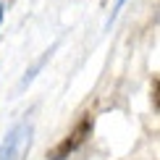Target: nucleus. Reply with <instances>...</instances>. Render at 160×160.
<instances>
[{"label": "nucleus", "mask_w": 160, "mask_h": 160, "mask_svg": "<svg viewBox=\"0 0 160 160\" xmlns=\"http://www.w3.org/2000/svg\"><path fill=\"white\" fill-rule=\"evenodd\" d=\"M21 131H24V126H18L8 134V139L0 147V160H16V147H18V139H21Z\"/></svg>", "instance_id": "f03ea898"}, {"label": "nucleus", "mask_w": 160, "mask_h": 160, "mask_svg": "<svg viewBox=\"0 0 160 160\" xmlns=\"http://www.w3.org/2000/svg\"><path fill=\"white\" fill-rule=\"evenodd\" d=\"M158 79H155V82H152V102H155V108H158Z\"/></svg>", "instance_id": "7ed1b4c3"}, {"label": "nucleus", "mask_w": 160, "mask_h": 160, "mask_svg": "<svg viewBox=\"0 0 160 160\" xmlns=\"http://www.w3.org/2000/svg\"><path fill=\"white\" fill-rule=\"evenodd\" d=\"M89 134H92V116L87 113L82 121H79L74 129H71L68 134H66L61 142H58L55 147L48 152V160H66L68 155H74V152L87 142V137H89Z\"/></svg>", "instance_id": "f257e3e1"}, {"label": "nucleus", "mask_w": 160, "mask_h": 160, "mask_svg": "<svg viewBox=\"0 0 160 160\" xmlns=\"http://www.w3.org/2000/svg\"><path fill=\"white\" fill-rule=\"evenodd\" d=\"M3 11H5V8H0V21H3Z\"/></svg>", "instance_id": "20e7f679"}]
</instances>
